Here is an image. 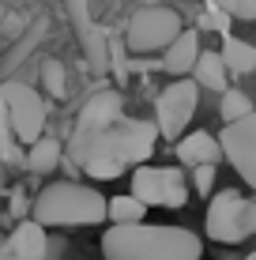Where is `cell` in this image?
I'll return each mask as SVG.
<instances>
[{"label": "cell", "mask_w": 256, "mask_h": 260, "mask_svg": "<svg viewBox=\"0 0 256 260\" xmlns=\"http://www.w3.org/2000/svg\"><path fill=\"white\" fill-rule=\"evenodd\" d=\"M207 8L230 15V19H256V0H207Z\"/></svg>", "instance_id": "cell-22"}, {"label": "cell", "mask_w": 256, "mask_h": 260, "mask_svg": "<svg viewBox=\"0 0 256 260\" xmlns=\"http://www.w3.org/2000/svg\"><path fill=\"white\" fill-rule=\"evenodd\" d=\"M4 170H8V166H4V158H0V189H4Z\"/></svg>", "instance_id": "cell-28"}, {"label": "cell", "mask_w": 256, "mask_h": 260, "mask_svg": "<svg viewBox=\"0 0 256 260\" xmlns=\"http://www.w3.org/2000/svg\"><path fill=\"white\" fill-rule=\"evenodd\" d=\"M215 140H218L223 158L245 177L249 189H256V113H249V117L237 121V124H226Z\"/></svg>", "instance_id": "cell-9"}, {"label": "cell", "mask_w": 256, "mask_h": 260, "mask_svg": "<svg viewBox=\"0 0 256 260\" xmlns=\"http://www.w3.org/2000/svg\"><path fill=\"white\" fill-rule=\"evenodd\" d=\"M105 260H200L204 245L192 230L166 226V222H132L109 226L102 234Z\"/></svg>", "instance_id": "cell-2"}, {"label": "cell", "mask_w": 256, "mask_h": 260, "mask_svg": "<svg viewBox=\"0 0 256 260\" xmlns=\"http://www.w3.org/2000/svg\"><path fill=\"white\" fill-rule=\"evenodd\" d=\"M192 189L200 196H211L215 189V166H196V174H192Z\"/></svg>", "instance_id": "cell-24"}, {"label": "cell", "mask_w": 256, "mask_h": 260, "mask_svg": "<svg viewBox=\"0 0 256 260\" xmlns=\"http://www.w3.org/2000/svg\"><path fill=\"white\" fill-rule=\"evenodd\" d=\"M42 83H46V91L53 98H64L68 94V79H64V64H60L57 57L42 60Z\"/></svg>", "instance_id": "cell-21"}, {"label": "cell", "mask_w": 256, "mask_h": 260, "mask_svg": "<svg viewBox=\"0 0 256 260\" xmlns=\"http://www.w3.org/2000/svg\"><path fill=\"white\" fill-rule=\"evenodd\" d=\"M0 260H23V256H15V253H12V249H8V245H4V241H0Z\"/></svg>", "instance_id": "cell-27"}, {"label": "cell", "mask_w": 256, "mask_h": 260, "mask_svg": "<svg viewBox=\"0 0 256 260\" xmlns=\"http://www.w3.org/2000/svg\"><path fill=\"white\" fill-rule=\"evenodd\" d=\"M26 208H30V204H26V196H23V189H12V215L15 219L23 222V215H26Z\"/></svg>", "instance_id": "cell-25"}, {"label": "cell", "mask_w": 256, "mask_h": 260, "mask_svg": "<svg viewBox=\"0 0 256 260\" xmlns=\"http://www.w3.org/2000/svg\"><path fill=\"white\" fill-rule=\"evenodd\" d=\"M128 196H136L143 208H185L189 185L177 166H136Z\"/></svg>", "instance_id": "cell-7"}, {"label": "cell", "mask_w": 256, "mask_h": 260, "mask_svg": "<svg viewBox=\"0 0 256 260\" xmlns=\"http://www.w3.org/2000/svg\"><path fill=\"white\" fill-rule=\"evenodd\" d=\"M185 30L181 26V15L173 8H162V4H151V8H139L136 15L128 19V30H125V46L132 53H158V49H170V42Z\"/></svg>", "instance_id": "cell-6"}, {"label": "cell", "mask_w": 256, "mask_h": 260, "mask_svg": "<svg viewBox=\"0 0 256 260\" xmlns=\"http://www.w3.org/2000/svg\"><path fill=\"white\" fill-rule=\"evenodd\" d=\"M4 15H8V12H4V4H0V23H4Z\"/></svg>", "instance_id": "cell-29"}, {"label": "cell", "mask_w": 256, "mask_h": 260, "mask_svg": "<svg viewBox=\"0 0 256 260\" xmlns=\"http://www.w3.org/2000/svg\"><path fill=\"white\" fill-rule=\"evenodd\" d=\"M0 30H8V34H19V30H23V19H8V15H4V23H0Z\"/></svg>", "instance_id": "cell-26"}, {"label": "cell", "mask_w": 256, "mask_h": 260, "mask_svg": "<svg viewBox=\"0 0 256 260\" xmlns=\"http://www.w3.org/2000/svg\"><path fill=\"white\" fill-rule=\"evenodd\" d=\"M46 30H49V19H46V15H42V19H34L30 26H26V34H23L19 42H15V49H12V53L4 57V64H0V72H4V76H12V72H15V64H23V60H26V57L34 53V46H38V42L46 38Z\"/></svg>", "instance_id": "cell-18"}, {"label": "cell", "mask_w": 256, "mask_h": 260, "mask_svg": "<svg viewBox=\"0 0 256 260\" xmlns=\"http://www.w3.org/2000/svg\"><path fill=\"white\" fill-rule=\"evenodd\" d=\"M155 136L158 128L151 121L121 117L117 124L94 132V136H72L68 158H72V166L87 170L94 181H109V177H121L128 166L147 162L155 151Z\"/></svg>", "instance_id": "cell-1"}, {"label": "cell", "mask_w": 256, "mask_h": 260, "mask_svg": "<svg viewBox=\"0 0 256 260\" xmlns=\"http://www.w3.org/2000/svg\"><path fill=\"white\" fill-rule=\"evenodd\" d=\"M177 158L185 166H218L223 151H218V140L211 132H189V136L177 140Z\"/></svg>", "instance_id": "cell-12"}, {"label": "cell", "mask_w": 256, "mask_h": 260, "mask_svg": "<svg viewBox=\"0 0 256 260\" xmlns=\"http://www.w3.org/2000/svg\"><path fill=\"white\" fill-rule=\"evenodd\" d=\"M147 208L136 200V196H113V200H105V219L113 222V226H132V222H143Z\"/></svg>", "instance_id": "cell-19"}, {"label": "cell", "mask_w": 256, "mask_h": 260, "mask_svg": "<svg viewBox=\"0 0 256 260\" xmlns=\"http://www.w3.org/2000/svg\"><path fill=\"white\" fill-rule=\"evenodd\" d=\"M26 170H34V174H53V170L60 166V158H64V147H60L57 136H42L38 143H30V151H26Z\"/></svg>", "instance_id": "cell-17"}, {"label": "cell", "mask_w": 256, "mask_h": 260, "mask_svg": "<svg viewBox=\"0 0 256 260\" xmlns=\"http://www.w3.org/2000/svg\"><path fill=\"white\" fill-rule=\"evenodd\" d=\"M200 87L192 79H173L162 94L155 98V128L158 136H185L189 121L196 117Z\"/></svg>", "instance_id": "cell-8"}, {"label": "cell", "mask_w": 256, "mask_h": 260, "mask_svg": "<svg viewBox=\"0 0 256 260\" xmlns=\"http://www.w3.org/2000/svg\"><path fill=\"white\" fill-rule=\"evenodd\" d=\"M68 15H72V26L79 34V46L87 53V64H91L94 76L109 72V30L91 23V12H87V0H68Z\"/></svg>", "instance_id": "cell-10"}, {"label": "cell", "mask_w": 256, "mask_h": 260, "mask_svg": "<svg viewBox=\"0 0 256 260\" xmlns=\"http://www.w3.org/2000/svg\"><path fill=\"white\" fill-rule=\"evenodd\" d=\"M256 234V200H245L237 189H223L218 196H211L207 208V238L234 245Z\"/></svg>", "instance_id": "cell-5"}, {"label": "cell", "mask_w": 256, "mask_h": 260, "mask_svg": "<svg viewBox=\"0 0 256 260\" xmlns=\"http://www.w3.org/2000/svg\"><path fill=\"white\" fill-rule=\"evenodd\" d=\"M218 113H223V121L226 124H237V121H245L249 113H256L252 110V98L245 94V91H223V102H218Z\"/></svg>", "instance_id": "cell-20"}, {"label": "cell", "mask_w": 256, "mask_h": 260, "mask_svg": "<svg viewBox=\"0 0 256 260\" xmlns=\"http://www.w3.org/2000/svg\"><path fill=\"white\" fill-rule=\"evenodd\" d=\"M0 110H4V121L19 147L23 143H38L46 136V98L34 87L19 83V79L0 83Z\"/></svg>", "instance_id": "cell-4"}, {"label": "cell", "mask_w": 256, "mask_h": 260, "mask_svg": "<svg viewBox=\"0 0 256 260\" xmlns=\"http://www.w3.org/2000/svg\"><path fill=\"white\" fill-rule=\"evenodd\" d=\"M245 260H256V253H249V256H245Z\"/></svg>", "instance_id": "cell-30"}, {"label": "cell", "mask_w": 256, "mask_h": 260, "mask_svg": "<svg viewBox=\"0 0 256 260\" xmlns=\"http://www.w3.org/2000/svg\"><path fill=\"white\" fill-rule=\"evenodd\" d=\"M192 83L196 87H207V91H230V72H226L223 64V57L218 53H211V49H200V57H196V64H192Z\"/></svg>", "instance_id": "cell-15"}, {"label": "cell", "mask_w": 256, "mask_h": 260, "mask_svg": "<svg viewBox=\"0 0 256 260\" xmlns=\"http://www.w3.org/2000/svg\"><path fill=\"white\" fill-rule=\"evenodd\" d=\"M196 57H200V34L181 30L177 38L170 42V49L162 53V68L170 72V76H189L192 64H196Z\"/></svg>", "instance_id": "cell-14"}, {"label": "cell", "mask_w": 256, "mask_h": 260, "mask_svg": "<svg viewBox=\"0 0 256 260\" xmlns=\"http://www.w3.org/2000/svg\"><path fill=\"white\" fill-rule=\"evenodd\" d=\"M218 57H223V64H226L230 76H249V72H256V46H252V42L234 38V34H226Z\"/></svg>", "instance_id": "cell-16"}, {"label": "cell", "mask_w": 256, "mask_h": 260, "mask_svg": "<svg viewBox=\"0 0 256 260\" xmlns=\"http://www.w3.org/2000/svg\"><path fill=\"white\" fill-rule=\"evenodd\" d=\"M30 219L46 226H98L105 222V196L91 185L53 181L30 204Z\"/></svg>", "instance_id": "cell-3"}, {"label": "cell", "mask_w": 256, "mask_h": 260, "mask_svg": "<svg viewBox=\"0 0 256 260\" xmlns=\"http://www.w3.org/2000/svg\"><path fill=\"white\" fill-rule=\"evenodd\" d=\"M200 30H215V34H230V15L215 12V8H207L204 15H200Z\"/></svg>", "instance_id": "cell-23"}, {"label": "cell", "mask_w": 256, "mask_h": 260, "mask_svg": "<svg viewBox=\"0 0 256 260\" xmlns=\"http://www.w3.org/2000/svg\"><path fill=\"white\" fill-rule=\"evenodd\" d=\"M121 117H125V98H121V91H98V94H91L83 106H79L72 136H94V132L117 124Z\"/></svg>", "instance_id": "cell-11"}, {"label": "cell", "mask_w": 256, "mask_h": 260, "mask_svg": "<svg viewBox=\"0 0 256 260\" xmlns=\"http://www.w3.org/2000/svg\"><path fill=\"white\" fill-rule=\"evenodd\" d=\"M4 245L12 249L15 256H23V260H46V253H49V238H46V230H42L34 219H23Z\"/></svg>", "instance_id": "cell-13"}, {"label": "cell", "mask_w": 256, "mask_h": 260, "mask_svg": "<svg viewBox=\"0 0 256 260\" xmlns=\"http://www.w3.org/2000/svg\"><path fill=\"white\" fill-rule=\"evenodd\" d=\"M0 219H4V215H0Z\"/></svg>", "instance_id": "cell-31"}]
</instances>
